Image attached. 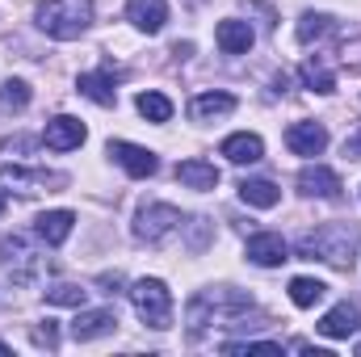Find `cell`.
<instances>
[{
    "mask_svg": "<svg viewBox=\"0 0 361 357\" xmlns=\"http://www.w3.org/2000/svg\"><path fill=\"white\" fill-rule=\"evenodd\" d=\"M257 311V303L235 290V286H214V290H197L185 307V324H189V337L197 341L202 332L210 328H248L244 320Z\"/></svg>",
    "mask_w": 361,
    "mask_h": 357,
    "instance_id": "cell-1",
    "label": "cell"
},
{
    "mask_svg": "<svg viewBox=\"0 0 361 357\" xmlns=\"http://www.w3.org/2000/svg\"><path fill=\"white\" fill-rule=\"evenodd\" d=\"M298 257L302 261H324L332 269H353L357 265V248H361V236L353 227H341V223H324L307 236H298Z\"/></svg>",
    "mask_w": 361,
    "mask_h": 357,
    "instance_id": "cell-2",
    "label": "cell"
},
{
    "mask_svg": "<svg viewBox=\"0 0 361 357\" xmlns=\"http://www.w3.org/2000/svg\"><path fill=\"white\" fill-rule=\"evenodd\" d=\"M0 181H13V189H21V193H34V189L47 185V181L59 185V177H51V173L34 160V139H25V135L0 143Z\"/></svg>",
    "mask_w": 361,
    "mask_h": 357,
    "instance_id": "cell-3",
    "label": "cell"
},
{
    "mask_svg": "<svg viewBox=\"0 0 361 357\" xmlns=\"http://www.w3.org/2000/svg\"><path fill=\"white\" fill-rule=\"evenodd\" d=\"M34 21H38L42 34H51L59 42H72L92 25V0H42Z\"/></svg>",
    "mask_w": 361,
    "mask_h": 357,
    "instance_id": "cell-4",
    "label": "cell"
},
{
    "mask_svg": "<svg viewBox=\"0 0 361 357\" xmlns=\"http://www.w3.org/2000/svg\"><path fill=\"white\" fill-rule=\"evenodd\" d=\"M0 269H4V277L13 282V286H21V290H30V286H38L42 277H47V257L34 248V240L30 236H4L0 240Z\"/></svg>",
    "mask_w": 361,
    "mask_h": 357,
    "instance_id": "cell-5",
    "label": "cell"
},
{
    "mask_svg": "<svg viewBox=\"0 0 361 357\" xmlns=\"http://www.w3.org/2000/svg\"><path fill=\"white\" fill-rule=\"evenodd\" d=\"M130 307L147 328H173V290L160 277H139L130 286Z\"/></svg>",
    "mask_w": 361,
    "mask_h": 357,
    "instance_id": "cell-6",
    "label": "cell"
},
{
    "mask_svg": "<svg viewBox=\"0 0 361 357\" xmlns=\"http://www.w3.org/2000/svg\"><path fill=\"white\" fill-rule=\"evenodd\" d=\"M180 227H185V214H180L177 206H169V202H147L135 214V240L139 244H152V248L169 244Z\"/></svg>",
    "mask_w": 361,
    "mask_h": 357,
    "instance_id": "cell-7",
    "label": "cell"
},
{
    "mask_svg": "<svg viewBox=\"0 0 361 357\" xmlns=\"http://www.w3.org/2000/svg\"><path fill=\"white\" fill-rule=\"evenodd\" d=\"M85 139H89V131H85V122H80V118H72V114L51 118V122H47V131H42V143H47L51 152H76Z\"/></svg>",
    "mask_w": 361,
    "mask_h": 357,
    "instance_id": "cell-8",
    "label": "cell"
},
{
    "mask_svg": "<svg viewBox=\"0 0 361 357\" xmlns=\"http://www.w3.org/2000/svg\"><path fill=\"white\" fill-rule=\"evenodd\" d=\"M244 257H248L252 265H261V269H277V265L290 261V248H286V240H281L277 231H257V236H248Z\"/></svg>",
    "mask_w": 361,
    "mask_h": 357,
    "instance_id": "cell-9",
    "label": "cell"
},
{
    "mask_svg": "<svg viewBox=\"0 0 361 357\" xmlns=\"http://www.w3.org/2000/svg\"><path fill=\"white\" fill-rule=\"evenodd\" d=\"M109 156L130 173V177H152L156 169H160V160H156V152H147V147H139V143H126V139H114L109 143Z\"/></svg>",
    "mask_w": 361,
    "mask_h": 357,
    "instance_id": "cell-10",
    "label": "cell"
},
{
    "mask_svg": "<svg viewBox=\"0 0 361 357\" xmlns=\"http://www.w3.org/2000/svg\"><path fill=\"white\" fill-rule=\"evenodd\" d=\"M118 328V315L109 311V307H92V311H85L80 307V315L72 320V337L80 341V345H89V341H101V337H109Z\"/></svg>",
    "mask_w": 361,
    "mask_h": 357,
    "instance_id": "cell-11",
    "label": "cell"
},
{
    "mask_svg": "<svg viewBox=\"0 0 361 357\" xmlns=\"http://www.w3.org/2000/svg\"><path fill=\"white\" fill-rule=\"evenodd\" d=\"M286 147L294 156H319L328 147V126L324 122H294L286 131Z\"/></svg>",
    "mask_w": 361,
    "mask_h": 357,
    "instance_id": "cell-12",
    "label": "cell"
},
{
    "mask_svg": "<svg viewBox=\"0 0 361 357\" xmlns=\"http://www.w3.org/2000/svg\"><path fill=\"white\" fill-rule=\"evenodd\" d=\"M315 328H319V337H328V341H349V337L361 328V311L353 307V303H336Z\"/></svg>",
    "mask_w": 361,
    "mask_h": 357,
    "instance_id": "cell-13",
    "label": "cell"
},
{
    "mask_svg": "<svg viewBox=\"0 0 361 357\" xmlns=\"http://www.w3.org/2000/svg\"><path fill=\"white\" fill-rule=\"evenodd\" d=\"M72 227H76V214H72V210H42V214L34 219V231H38V240H42L47 248H59V244L72 236Z\"/></svg>",
    "mask_w": 361,
    "mask_h": 357,
    "instance_id": "cell-14",
    "label": "cell"
},
{
    "mask_svg": "<svg viewBox=\"0 0 361 357\" xmlns=\"http://www.w3.org/2000/svg\"><path fill=\"white\" fill-rule=\"evenodd\" d=\"M126 21L143 34H160L169 21V4L164 0H126Z\"/></svg>",
    "mask_w": 361,
    "mask_h": 357,
    "instance_id": "cell-15",
    "label": "cell"
},
{
    "mask_svg": "<svg viewBox=\"0 0 361 357\" xmlns=\"http://www.w3.org/2000/svg\"><path fill=\"white\" fill-rule=\"evenodd\" d=\"M214 42H219L223 55H248L252 51V25L240 21V17H227V21H219Z\"/></svg>",
    "mask_w": 361,
    "mask_h": 357,
    "instance_id": "cell-16",
    "label": "cell"
},
{
    "mask_svg": "<svg viewBox=\"0 0 361 357\" xmlns=\"http://www.w3.org/2000/svg\"><path fill=\"white\" fill-rule=\"evenodd\" d=\"M298 189L307 193V198H341V177L332 173V169H324V164H307L302 173H298Z\"/></svg>",
    "mask_w": 361,
    "mask_h": 357,
    "instance_id": "cell-17",
    "label": "cell"
},
{
    "mask_svg": "<svg viewBox=\"0 0 361 357\" xmlns=\"http://www.w3.org/2000/svg\"><path fill=\"white\" fill-rule=\"evenodd\" d=\"M223 156H227L231 164H257V160L265 156V139H261V135H252V131L227 135V139H223Z\"/></svg>",
    "mask_w": 361,
    "mask_h": 357,
    "instance_id": "cell-18",
    "label": "cell"
},
{
    "mask_svg": "<svg viewBox=\"0 0 361 357\" xmlns=\"http://www.w3.org/2000/svg\"><path fill=\"white\" fill-rule=\"evenodd\" d=\"M235 109V97L231 92H197L189 101V118L193 122H214V118H227Z\"/></svg>",
    "mask_w": 361,
    "mask_h": 357,
    "instance_id": "cell-19",
    "label": "cell"
},
{
    "mask_svg": "<svg viewBox=\"0 0 361 357\" xmlns=\"http://www.w3.org/2000/svg\"><path fill=\"white\" fill-rule=\"evenodd\" d=\"M76 92L89 97L92 105H114V101H118V89H114V76H109V72H85V76L76 80Z\"/></svg>",
    "mask_w": 361,
    "mask_h": 357,
    "instance_id": "cell-20",
    "label": "cell"
},
{
    "mask_svg": "<svg viewBox=\"0 0 361 357\" xmlns=\"http://www.w3.org/2000/svg\"><path fill=\"white\" fill-rule=\"evenodd\" d=\"M177 181L180 185H189V189H214L219 185V169L210 164V160H180L177 164Z\"/></svg>",
    "mask_w": 361,
    "mask_h": 357,
    "instance_id": "cell-21",
    "label": "cell"
},
{
    "mask_svg": "<svg viewBox=\"0 0 361 357\" xmlns=\"http://www.w3.org/2000/svg\"><path fill=\"white\" fill-rule=\"evenodd\" d=\"M240 198H244L248 206H257V210H273V206L281 202V189L265 177H252V181H240Z\"/></svg>",
    "mask_w": 361,
    "mask_h": 357,
    "instance_id": "cell-22",
    "label": "cell"
},
{
    "mask_svg": "<svg viewBox=\"0 0 361 357\" xmlns=\"http://www.w3.org/2000/svg\"><path fill=\"white\" fill-rule=\"evenodd\" d=\"M294 34H298V42H302V47H311V42H319V38L336 34V21H332L328 13H302Z\"/></svg>",
    "mask_w": 361,
    "mask_h": 357,
    "instance_id": "cell-23",
    "label": "cell"
},
{
    "mask_svg": "<svg viewBox=\"0 0 361 357\" xmlns=\"http://www.w3.org/2000/svg\"><path fill=\"white\" fill-rule=\"evenodd\" d=\"M298 76H302V85H307L311 92H336V76H332V68H328L319 55H311V59L302 63Z\"/></svg>",
    "mask_w": 361,
    "mask_h": 357,
    "instance_id": "cell-24",
    "label": "cell"
},
{
    "mask_svg": "<svg viewBox=\"0 0 361 357\" xmlns=\"http://www.w3.org/2000/svg\"><path fill=\"white\" fill-rule=\"evenodd\" d=\"M42 298H47L51 307H85L89 290H85V286H76V282H55V286H47V290H42Z\"/></svg>",
    "mask_w": 361,
    "mask_h": 357,
    "instance_id": "cell-25",
    "label": "cell"
},
{
    "mask_svg": "<svg viewBox=\"0 0 361 357\" xmlns=\"http://www.w3.org/2000/svg\"><path fill=\"white\" fill-rule=\"evenodd\" d=\"M135 109L147 118V122H169L173 118V101L164 92H139L135 97Z\"/></svg>",
    "mask_w": 361,
    "mask_h": 357,
    "instance_id": "cell-26",
    "label": "cell"
},
{
    "mask_svg": "<svg viewBox=\"0 0 361 357\" xmlns=\"http://www.w3.org/2000/svg\"><path fill=\"white\" fill-rule=\"evenodd\" d=\"M324 294H328V286H324L319 277H294V282H290V303H294V307H315Z\"/></svg>",
    "mask_w": 361,
    "mask_h": 357,
    "instance_id": "cell-27",
    "label": "cell"
},
{
    "mask_svg": "<svg viewBox=\"0 0 361 357\" xmlns=\"http://www.w3.org/2000/svg\"><path fill=\"white\" fill-rule=\"evenodd\" d=\"M30 97H34V92H30L25 80H4V85H0V109H4V114H21V109L30 105Z\"/></svg>",
    "mask_w": 361,
    "mask_h": 357,
    "instance_id": "cell-28",
    "label": "cell"
},
{
    "mask_svg": "<svg viewBox=\"0 0 361 357\" xmlns=\"http://www.w3.org/2000/svg\"><path fill=\"white\" fill-rule=\"evenodd\" d=\"M227 353H281L277 341H227Z\"/></svg>",
    "mask_w": 361,
    "mask_h": 357,
    "instance_id": "cell-29",
    "label": "cell"
},
{
    "mask_svg": "<svg viewBox=\"0 0 361 357\" xmlns=\"http://www.w3.org/2000/svg\"><path fill=\"white\" fill-rule=\"evenodd\" d=\"M34 345H42V349H55V345H59V328L47 320L42 328H34Z\"/></svg>",
    "mask_w": 361,
    "mask_h": 357,
    "instance_id": "cell-30",
    "label": "cell"
},
{
    "mask_svg": "<svg viewBox=\"0 0 361 357\" xmlns=\"http://www.w3.org/2000/svg\"><path fill=\"white\" fill-rule=\"evenodd\" d=\"M345 156H349V160H361V135L357 139H345Z\"/></svg>",
    "mask_w": 361,
    "mask_h": 357,
    "instance_id": "cell-31",
    "label": "cell"
},
{
    "mask_svg": "<svg viewBox=\"0 0 361 357\" xmlns=\"http://www.w3.org/2000/svg\"><path fill=\"white\" fill-rule=\"evenodd\" d=\"M4 206H8V193H4V189H0V214H4Z\"/></svg>",
    "mask_w": 361,
    "mask_h": 357,
    "instance_id": "cell-32",
    "label": "cell"
},
{
    "mask_svg": "<svg viewBox=\"0 0 361 357\" xmlns=\"http://www.w3.org/2000/svg\"><path fill=\"white\" fill-rule=\"evenodd\" d=\"M4 353H8V345H4V341H0V357H4Z\"/></svg>",
    "mask_w": 361,
    "mask_h": 357,
    "instance_id": "cell-33",
    "label": "cell"
},
{
    "mask_svg": "<svg viewBox=\"0 0 361 357\" xmlns=\"http://www.w3.org/2000/svg\"><path fill=\"white\" fill-rule=\"evenodd\" d=\"M357 353H361V345H357Z\"/></svg>",
    "mask_w": 361,
    "mask_h": 357,
    "instance_id": "cell-34",
    "label": "cell"
}]
</instances>
